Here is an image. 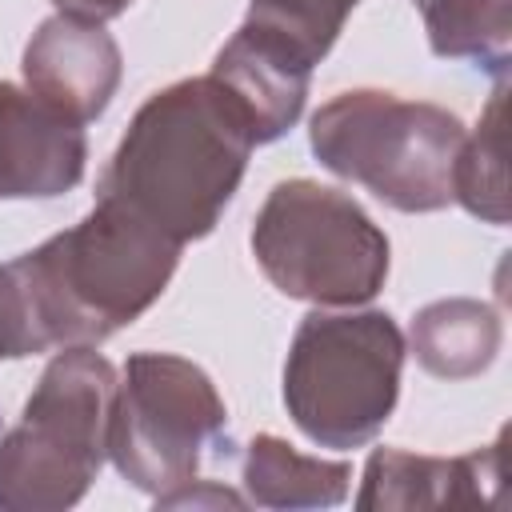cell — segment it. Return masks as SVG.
<instances>
[{
	"instance_id": "8992f818",
	"label": "cell",
	"mask_w": 512,
	"mask_h": 512,
	"mask_svg": "<svg viewBox=\"0 0 512 512\" xmlns=\"http://www.w3.org/2000/svg\"><path fill=\"white\" fill-rule=\"evenodd\" d=\"M260 272L292 300L320 308L368 304L388 280V236L340 188L280 180L252 224Z\"/></svg>"
},
{
	"instance_id": "ba28073f",
	"label": "cell",
	"mask_w": 512,
	"mask_h": 512,
	"mask_svg": "<svg viewBox=\"0 0 512 512\" xmlns=\"http://www.w3.org/2000/svg\"><path fill=\"white\" fill-rule=\"evenodd\" d=\"M84 124L0 80V200H52L84 180Z\"/></svg>"
},
{
	"instance_id": "277c9868",
	"label": "cell",
	"mask_w": 512,
	"mask_h": 512,
	"mask_svg": "<svg viewBox=\"0 0 512 512\" xmlns=\"http://www.w3.org/2000/svg\"><path fill=\"white\" fill-rule=\"evenodd\" d=\"M464 140L456 112L400 100L380 88H352L316 108L312 156L368 188L396 212H440L452 204V168Z\"/></svg>"
},
{
	"instance_id": "4fadbf2b",
	"label": "cell",
	"mask_w": 512,
	"mask_h": 512,
	"mask_svg": "<svg viewBox=\"0 0 512 512\" xmlns=\"http://www.w3.org/2000/svg\"><path fill=\"white\" fill-rule=\"evenodd\" d=\"M352 468L296 452L280 436H256L244 448V488L260 508H332L348 496Z\"/></svg>"
},
{
	"instance_id": "7a4b0ae2",
	"label": "cell",
	"mask_w": 512,
	"mask_h": 512,
	"mask_svg": "<svg viewBox=\"0 0 512 512\" xmlns=\"http://www.w3.org/2000/svg\"><path fill=\"white\" fill-rule=\"evenodd\" d=\"M252 148V124L220 80H176L140 104L100 176L96 200L128 208L184 248L216 228Z\"/></svg>"
},
{
	"instance_id": "3957f363",
	"label": "cell",
	"mask_w": 512,
	"mask_h": 512,
	"mask_svg": "<svg viewBox=\"0 0 512 512\" xmlns=\"http://www.w3.org/2000/svg\"><path fill=\"white\" fill-rule=\"evenodd\" d=\"M116 368L96 348H60L20 424L0 436V508L60 512L84 500L108 460Z\"/></svg>"
},
{
	"instance_id": "5b68a950",
	"label": "cell",
	"mask_w": 512,
	"mask_h": 512,
	"mask_svg": "<svg viewBox=\"0 0 512 512\" xmlns=\"http://www.w3.org/2000/svg\"><path fill=\"white\" fill-rule=\"evenodd\" d=\"M404 332L388 312H308L284 360L292 424L320 448H364L396 408Z\"/></svg>"
},
{
	"instance_id": "8fae6325",
	"label": "cell",
	"mask_w": 512,
	"mask_h": 512,
	"mask_svg": "<svg viewBox=\"0 0 512 512\" xmlns=\"http://www.w3.org/2000/svg\"><path fill=\"white\" fill-rule=\"evenodd\" d=\"M312 68L316 64L304 60L296 48L244 20L216 52L208 76L220 80V88L240 104L252 124V140L272 144L300 120Z\"/></svg>"
},
{
	"instance_id": "52a82bcc",
	"label": "cell",
	"mask_w": 512,
	"mask_h": 512,
	"mask_svg": "<svg viewBox=\"0 0 512 512\" xmlns=\"http://www.w3.org/2000/svg\"><path fill=\"white\" fill-rule=\"evenodd\" d=\"M224 420V400L200 364L172 352H136L116 380L108 460L132 488L164 496L196 480Z\"/></svg>"
},
{
	"instance_id": "9c48e42d",
	"label": "cell",
	"mask_w": 512,
	"mask_h": 512,
	"mask_svg": "<svg viewBox=\"0 0 512 512\" xmlns=\"http://www.w3.org/2000/svg\"><path fill=\"white\" fill-rule=\"evenodd\" d=\"M24 88L60 108L76 124L96 120L124 76L120 44L104 24L76 16H48L24 44Z\"/></svg>"
},
{
	"instance_id": "5bb4252c",
	"label": "cell",
	"mask_w": 512,
	"mask_h": 512,
	"mask_svg": "<svg viewBox=\"0 0 512 512\" xmlns=\"http://www.w3.org/2000/svg\"><path fill=\"white\" fill-rule=\"evenodd\" d=\"M436 56L476 60L504 76L512 48V0H412Z\"/></svg>"
},
{
	"instance_id": "e0dca14e",
	"label": "cell",
	"mask_w": 512,
	"mask_h": 512,
	"mask_svg": "<svg viewBox=\"0 0 512 512\" xmlns=\"http://www.w3.org/2000/svg\"><path fill=\"white\" fill-rule=\"evenodd\" d=\"M156 504H160V508H224V504H228V508H244L248 496H240V492H232V488H216V484H208V480H188V484H180V488L156 496Z\"/></svg>"
},
{
	"instance_id": "ac0fdd59",
	"label": "cell",
	"mask_w": 512,
	"mask_h": 512,
	"mask_svg": "<svg viewBox=\"0 0 512 512\" xmlns=\"http://www.w3.org/2000/svg\"><path fill=\"white\" fill-rule=\"evenodd\" d=\"M56 12L64 16H76V20H92V24H104L112 16H120L132 0H52Z\"/></svg>"
},
{
	"instance_id": "7c38bea8",
	"label": "cell",
	"mask_w": 512,
	"mask_h": 512,
	"mask_svg": "<svg viewBox=\"0 0 512 512\" xmlns=\"http://www.w3.org/2000/svg\"><path fill=\"white\" fill-rule=\"evenodd\" d=\"M500 316L496 308L452 296L420 308L412 316V356L424 372L440 380H468L480 376L500 352Z\"/></svg>"
},
{
	"instance_id": "9a60e30c",
	"label": "cell",
	"mask_w": 512,
	"mask_h": 512,
	"mask_svg": "<svg viewBox=\"0 0 512 512\" xmlns=\"http://www.w3.org/2000/svg\"><path fill=\"white\" fill-rule=\"evenodd\" d=\"M452 200H460L484 224H508V168H504V76L472 136L460 140L452 168Z\"/></svg>"
},
{
	"instance_id": "2e32d148",
	"label": "cell",
	"mask_w": 512,
	"mask_h": 512,
	"mask_svg": "<svg viewBox=\"0 0 512 512\" xmlns=\"http://www.w3.org/2000/svg\"><path fill=\"white\" fill-rule=\"evenodd\" d=\"M356 4L360 0H248L244 20L268 36L284 40L304 60L320 64L332 52V44Z\"/></svg>"
},
{
	"instance_id": "6da1fadb",
	"label": "cell",
	"mask_w": 512,
	"mask_h": 512,
	"mask_svg": "<svg viewBox=\"0 0 512 512\" xmlns=\"http://www.w3.org/2000/svg\"><path fill=\"white\" fill-rule=\"evenodd\" d=\"M176 260V240L128 208L96 200L80 224L0 264L8 360L104 344L160 300Z\"/></svg>"
},
{
	"instance_id": "d6986e66",
	"label": "cell",
	"mask_w": 512,
	"mask_h": 512,
	"mask_svg": "<svg viewBox=\"0 0 512 512\" xmlns=\"http://www.w3.org/2000/svg\"><path fill=\"white\" fill-rule=\"evenodd\" d=\"M0 360H8V304H4V268H0Z\"/></svg>"
},
{
	"instance_id": "30bf717a",
	"label": "cell",
	"mask_w": 512,
	"mask_h": 512,
	"mask_svg": "<svg viewBox=\"0 0 512 512\" xmlns=\"http://www.w3.org/2000/svg\"><path fill=\"white\" fill-rule=\"evenodd\" d=\"M504 440L464 456H416L400 448H376L364 464L356 508L412 512V508H484L500 500Z\"/></svg>"
}]
</instances>
